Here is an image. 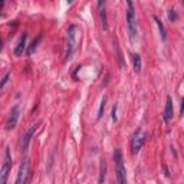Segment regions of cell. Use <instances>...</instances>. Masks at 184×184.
<instances>
[{
  "instance_id": "4fadbf2b",
  "label": "cell",
  "mask_w": 184,
  "mask_h": 184,
  "mask_svg": "<svg viewBox=\"0 0 184 184\" xmlns=\"http://www.w3.org/2000/svg\"><path fill=\"white\" fill-rule=\"evenodd\" d=\"M40 40H42V35L38 36V38H36V39L30 43V46H29V47H28V51H26V55H32V53H33V52L36 51V47H38V45L40 43Z\"/></svg>"
},
{
  "instance_id": "ba28073f",
  "label": "cell",
  "mask_w": 184,
  "mask_h": 184,
  "mask_svg": "<svg viewBox=\"0 0 184 184\" xmlns=\"http://www.w3.org/2000/svg\"><path fill=\"white\" fill-rule=\"evenodd\" d=\"M19 115H20V108L19 105H15L10 111L7 117V121H6V131H12L13 128L16 127L17 121H19Z\"/></svg>"
},
{
  "instance_id": "6da1fadb",
  "label": "cell",
  "mask_w": 184,
  "mask_h": 184,
  "mask_svg": "<svg viewBox=\"0 0 184 184\" xmlns=\"http://www.w3.org/2000/svg\"><path fill=\"white\" fill-rule=\"evenodd\" d=\"M127 26H128V35L131 42H137V19H135V10H134L132 2H127Z\"/></svg>"
},
{
  "instance_id": "e0dca14e",
  "label": "cell",
  "mask_w": 184,
  "mask_h": 184,
  "mask_svg": "<svg viewBox=\"0 0 184 184\" xmlns=\"http://www.w3.org/2000/svg\"><path fill=\"white\" fill-rule=\"evenodd\" d=\"M9 76H10V72H7V74H6V75H4V76H3V79H2V85H0V86H2V89H3V88H4V85L7 83V81H9Z\"/></svg>"
},
{
  "instance_id": "9c48e42d",
  "label": "cell",
  "mask_w": 184,
  "mask_h": 184,
  "mask_svg": "<svg viewBox=\"0 0 184 184\" xmlns=\"http://www.w3.org/2000/svg\"><path fill=\"white\" fill-rule=\"evenodd\" d=\"M26 39H28V33L25 32L23 35L20 36V40L17 43V46L15 47V56L23 55V51H25V47H26Z\"/></svg>"
},
{
  "instance_id": "52a82bcc",
  "label": "cell",
  "mask_w": 184,
  "mask_h": 184,
  "mask_svg": "<svg viewBox=\"0 0 184 184\" xmlns=\"http://www.w3.org/2000/svg\"><path fill=\"white\" fill-rule=\"evenodd\" d=\"M29 178V160H23V163L20 164L19 173H17V177H16V183L15 184H26Z\"/></svg>"
},
{
  "instance_id": "7c38bea8",
  "label": "cell",
  "mask_w": 184,
  "mask_h": 184,
  "mask_svg": "<svg viewBox=\"0 0 184 184\" xmlns=\"http://www.w3.org/2000/svg\"><path fill=\"white\" fill-rule=\"evenodd\" d=\"M131 56H132L134 71H135V74H140V71H141V56L138 53H131Z\"/></svg>"
},
{
  "instance_id": "277c9868",
  "label": "cell",
  "mask_w": 184,
  "mask_h": 184,
  "mask_svg": "<svg viewBox=\"0 0 184 184\" xmlns=\"http://www.w3.org/2000/svg\"><path fill=\"white\" fill-rule=\"evenodd\" d=\"M10 168H12V155H10V150L6 148L4 150V160H3V165H2V173H0V184L7 183Z\"/></svg>"
},
{
  "instance_id": "8992f818",
  "label": "cell",
  "mask_w": 184,
  "mask_h": 184,
  "mask_svg": "<svg viewBox=\"0 0 184 184\" xmlns=\"http://www.w3.org/2000/svg\"><path fill=\"white\" fill-rule=\"evenodd\" d=\"M40 124H42V122H38V124H35V125H32L30 128L26 131V134L22 135V141H20V148H22V151H26V150H28L29 144H30V141H32V138H33L35 132L38 131V128L40 127Z\"/></svg>"
},
{
  "instance_id": "d6986e66",
  "label": "cell",
  "mask_w": 184,
  "mask_h": 184,
  "mask_svg": "<svg viewBox=\"0 0 184 184\" xmlns=\"http://www.w3.org/2000/svg\"><path fill=\"white\" fill-rule=\"evenodd\" d=\"M170 20H171V22H176L177 20V15L174 10H170Z\"/></svg>"
},
{
  "instance_id": "ffe728a7",
  "label": "cell",
  "mask_w": 184,
  "mask_h": 184,
  "mask_svg": "<svg viewBox=\"0 0 184 184\" xmlns=\"http://www.w3.org/2000/svg\"><path fill=\"white\" fill-rule=\"evenodd\" d=\"M181 115H184V99L181 101Z\"/></svg>"
},
{
  "instance_id": "5b68a950",
  "label": "cell",
  "mask_w": 184,
  "mask_h": 184,
  "mask_svg": "<svg viewBox=\"0 0 184 184\" xmlns=\"http://www.w3.org/2000/svg\"><path fill=\"white\" fill-rule=\"evenodd\" d=\"M144 131L141 128H138L134 131L132 137H131V150H132V154H137L140 150L142 148V144H144Z\"/></svg>"
},
{
  "instance_id": "ac0fdd59",
  "label": "cell",
  "mask_w": 184,
  "mask_h": 184,
  "mask_svg": "<svg viewBox=\"0 0 184 184\" xmlns=\"http://www.w3.org/2000/svg\"><path fill=\"white\" fill-rule=\"evenodd\" d=\"M117 110H118V106L117 104L112 106V121H117Z\"/></svg>"
},
{
  "instance_id": "30bf717a",
  "label": "cell",
  "mask_w": 184,
  "mask_h": 184,
  "mask_svg": "<svg viewBox=\"0 0 184 184\" xmlns=\"http://www.w3.org/2000/svg\"><path fill=\"white\" fill-rule=\"evenodd\" d=\"M173 99L171 96H167V104H165V111H164V121L165 122H170L173 118Z\"/></svg>"
},
{
  "instance_id": "9a60e30c",
  "label": "cell",
  "mask_w": 184,
  "mask_h": 184,
  "mask_svg": "<svg viewBox=\"0 0 184 184\" xmlns=\"http://www.w3.org/2000/svg\"><path fill=\"white\" fill-rule=\"evenodd\" d=\"M101 12V20H102V28H104V30H108V22H106V13L104 9H101L99 10Z\"/></svg>"
},
{
  "instance_id": "5bb4252c",
  "label": "cell",
  "mask_w": 184,
  "mask_h": 184,
  "mask_svg": "<svg viewBox=\"0 0 184 184\" xmlns=\"http://www.w3.org/2000/svg\"><path fill=\"white\" fill-rule=\"evenodd\" d=\"M154 20H155V23H157V26H158V30H160V33H161V39L163 40H165V28H164V25H163V22H161L157 16H154Z\"/></svg>"
},
{
  "instance_id": "8fae6325",
  "label": "cell",
  "mask_w": 184,
  "mask_h": 184,
  "mask_svg": "<svg viewBox=\"0 0 184 184\" xmlns=\"http://www.w3.org/2000/svg\"><path fill=\"white\" fill-rule=\"evenodd\" d=\"M105 177H106V161L104 160V158H101V163H99V180H98V184L105 183Z\"/></svg>"
},
{
  "instance_id": "2e32d148",
  "label": "cell",
  "mask_w": 184,
  "mask_h": 184,
  "mask_svg": "<svg viewBox=\"0 0 184 184\" xmlns=\"http://www.w3.org/2000/svg\"><path fill=\"white\" fill-rule=\"evenodd\" d=\"M105 104H106V96H104L102 101H101V105H99V111H98V115H96V119H101L102 112H104V110H105Z\"/></svg>"
},
{
  "instance_id": "3957f363",
  "label": "cell",
  "mask_w": 184,
  "mask_h": 184,
  "mask_svg": "<svg viewBox=\"0 0 184 184\" xmlns=\"http://www.w3.org/2000/svg\"><path fill=\"white\" fill-rule=\"evenodd\" d=\"M76 32L78 28L75 25H71L69 29H68V35H66V61L71 59L72 55L75 52V47H76Z\"/></svg>"
},
{
  "instance_id": "7a4b0ae2",
  "label": "cell",
  "mask_w": 184,
  "mask_h": 184,
  "mask_svg": "<svg viewBox=\"0 0 184 184\" xmlns=\"http://www.w3.org/2000/svg\"><path fill=\"white\" fill-rule=\"evenodd\" d=\"M114 161H115V171H117L118 184H127V170H125V165H124L122 153L119 148H117L114 151Z\"/></svg>"
}]
</instances>
